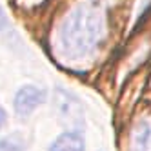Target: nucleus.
I'll use <instances>...</instances> for the list:
<instances>
[{"mask_svg":"<svg viewBox=\"0 0 151 151\" xmlns=\"http://www.w3.org/2000/svg\"><path fill=\"white\" fill-rule=\"evenodd\" d=\"M104 37V9L96 0H80L58 24L53 37V49L62 64L78 68L95 58Z\"/></svg>","mask_w":151,"mask_h":151,"instance_id":"nucleus-1","label":"nucleus"},{"mask_svg":"<svg viewBox=\"0 0 151 151\" xmlns=\"http://www.w3.org/2000/svg\"><path fill=\"white\" fill-rule=\"evenodd\" d=\"M46 100V91L37 88V86H22L17 95H15V100H13V106H15V113L18 116H27L31 115L38 106H42Z\"/></svg>","mask_w":151,"mask_h":151,"instance_id":"nucleus-2","label":"nucleus"},{"mask_svg":"<svg viewBox=\"0 0 151 151\" xmlns=\"http://www.w3.org/2000/svg\"><path fill=\"white\" fill-rule=\"evenodd\" d=\"M129 151H151V118H142L133 126Z\"/></svg>","mask_w":151,"mask_h":151,"instance_id":"nucleus-3","label":"nucleus"},{"mask_svg":"<svg viewBox=\"0 0 151 151\" xmlns=\"http://www.w3.org/2000/svg\"><path fill=\"white\" fill-rule=\"evenodd\" d=\"M49 151H84V137L78 131H66L57 137Z\"/></svg>","mask_w":151,"mask_h":151,"instance_id":"nucleus-4","label":"nucleus"},{"mask_svg":"<svg viewBox=\"0 0 151 151\" xmlns=\"http://www.w3.org/2000/svg\"><path fill=\"white\" fill-rule=\"evenodd\" d=\"M26 149V140L20 137V133L7 135L0 138V151H24Z\"/></svg>","mask_w":151,"mask_h":151,"instance_id":"nucleus-5","label":"nucleus"},{"mask_svg":"<svg viewBox=\"0 0 151 151\" xmlns=\"http://www.w3.org/2000/svg\"><path fill=\"white\" fill-rule=\"evenodd\" d=\"M6 120H7V113H6L4 107L0 106V129H2V127L6 126Z\"/></svg>","mask_w":151,"mask_h":151,"instance_id":"nucleus-6","label":"nucleus"},{"mask_svg":"<svg viewBox=\"0 0 151 151\" xmlns=\"http://www.w3.org/2000/svg\"><path fill=\"white\" fill-rule=\"evenodd\" d=\"M7 24V18H6V13H4V9L0 7V31H2Z\"/></svg>","mask_w":151,"mask_h":151,"instance_id":"nucleus-7","label":"nucleus"},{"mask_svg":"<svg viewBox=\"0 0 151 151\" xmlns=\"http://www.w3.org/2000/svg\"><path fill=\"white\" fill-rule=\"evenodd\" d=\"M27 2H31V4H33V2H38V0H27Z\"/></svg>","mask_w":151,"mask_h":151,"instance_id":"nucleus-8","label":"nucleus"}]
</instances>
